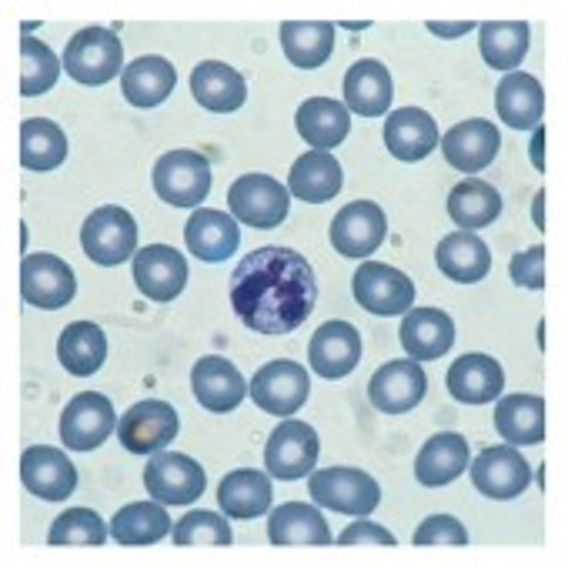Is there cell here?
<instances>
[{"label": "cell", "instance_id": "obj_1", "mask_svg": "<svg viewBox=\"0 0 568 568\" xmlns=\"http://www.w3.org/2000/svg\"><path fill=\"white\" fill-rule=\"evenodd\" d=\"M318 305L312 261L292 247H254L231 274V308L244 328L281 338L302 328Z\"/></svg>", "mask_w": 568, "mask_h": 568}, {"label": "cell", "instance_id": "obj_2", "mask_svg": "<svg viewBox=\"0 0 568 568\" xmlns=\"http://www.w3.org/2000/svg\"><path fill=\"white\" fill-rule=\"evenodd\" d=\"M64 71L84 88L111 84L124 74V44L108 28H84L64 48Z\"/></svg>", "mask_w": 568, "mask_h": 568}, {"label": "cell", "instance_id": "obj_3", "mask_svg": "<svg viewBox=\"0 0 568 568\" xmlns=\"http://www.w3.org/2000/svg\"><path fill=\"white\" fill-rule=\"evenodd\" d=\"M227 207L234 221L257 231H271L288 217L292 191L271 174H244L227 187Z\"/></svg>", "mask_w": 568, "mask_h": 568}, {"label": "cell", "instance_id": "obj_4", "mask_svg": "<svg viewBox=\"0 0 568 568\" xmlns=\"http://www.w3.org/2000/svg\"><path fill=\"white\" fill-rule=\"evenodd\" d=\"M308 392H312V378L305 365H295L288 358L261 365L247 388L251 402L274 418H292L308 402Z\"/></svg>", "mask_w": 568, "mask_h": 568}, {"label": "cell", "instance_id": "obj_5", "mask_svg": "<svg viewBox=\"0 0 568 568\" xmlns=\"http://www.w3.org/2000/svg\"><path fill=\"white\" fill-rule=\"evenodd\" d=\"M81 247L94 264L114 267L138 254V221L118 204H104L88 214L81 227Z\"/></svg>", "mask_w": 568, "mask_h": 568}, {"label": "cell", "instance_id": "obj_6", "mask_svg": "<svg viewBox=\"0 0 568 568\" xmlns=\"http://www.w3.org/2000/svg\"><path fill=\"white\" fill-rule=\"evenodd\" d=\"M352 292H355V302L378 318H395V315H405L415 308L412 277L392 264H382V261H365L355 271Z\"/></svg>", "mask_w": 568, "mask_h": 568}, {"label": "cell", "instance_id": "obj_7", "mask_svg": "<svg viewBox=\"0 0 568 568\" xmlns=\"http://www.w3.org/2000/svg\"><path fill=\"white\" fill-rule=\"evenodd\" d=\"M154 191L171 207H197L211 194V164L197 151H168L154 164Z\"/></svg>", "mask_w": 568, "mask_h": 568}, {"label": "cell", "instance_id": "obj_8", "mask_svg": "<svg viewBox=\"0 0 568 568\" xmlns=\"http://www.w3.org/2000/svg\"><path fill=\"white\" fill-rule=\"evenodd\" d=\"M318 465V432L308 422L284 418L264 445V471L281 481H298Z\"/></svg>", "mask_w": 568, "mask_h": 568}, {"label": "cell", "instance_id": "obj_9", "mask_svg": "<svg viewBox=\"0 0 568 568\" xmlns=\"http://www.w3.org/2000/svg\"><path fill=\"white\" fill-rule=\"evenodd\" d=\"M308 495L312 501L342 511V515H372L382 501V488L368 471L358 468H322L312 471L308 481Z\"/></svg>", "mask_w": 568, "mask_h": 568}, {"label": "cell", "instance_id": "obj_10", "mask_svg": "<svg viewBox=\"0 0 568 568\" xmlns=\"http://www.w3.org/2000/svg\"><path fill=\"white\" fill-rule=\"evenodd\" d=\"M21 295L28 305L58 312L74 302L78 281L64 257L58 254H28L21 261Z\"/></svg>", "mask_w": 568, "mask_h": 568}, {"label": "cell", "instance_id": "obj_11", "mask_svg": "<svg viewBox=\"0 0 568 568\" xmlns=\"http://www.w3.org/2000/svg\"><path fill=\"white\" fill-rule=\"evenodd\" d=\"M144 485L151 498H158L161 505H191L194 498L204 495L207 475L191 455L154 452L144 468Z\"/></svg>", "mask_w": 568, "mask_h": 568}, {"label": "cell", "instance_id": "obj_12", "mask_svg": "<svg viewBox=\"0 0 568 568\" xmlns=\"http://www.w3.org/2000/svg\"><path fill=\"white\" fill-rule=\"evenodd\" d=\"M178 428H181V418L174 405L148 398L124 412V418L118 422V438L131 455H154L178 438Z\"/></svg>", "mask_w": 568, "mask_h": 568}, {"label": "cell", "instance_id": "obj_13", "mask_svg": "<svg viewBox=\"0 0 568 568\" xmlns=\"http://www.w3.org/2000/svg\"><path fill=\"white\" fill-rule=\"evenodd\" d=\"M388 237V217L375 201H352L332 221V244L342 257H372Z\"/></svg>", "mask_w": 568, "mask_h": 568}, {"label": "cell", "instance_id": "obj_14", "mask_svg": "<svg viewBox=\"0 0 568 568\" xmlns=\"http://www.w3.org/2000/svg\"><path fill=\"white\" fill-rule=\"evenodd\" d=\"M114 428H118L114 405H111V398H104L98 392H81L61 412V442L71 452H94L98 445H104L111 438Z\"/></svg>", "mask_w": 568, "mask_h": 568}, {"label": "cell", "instance_id": "obj_15", "mask_svg": "<svg viewBox=\"0 0 568 568\" xmlns=\"http://www.w3.org/2000/svg\"><path fill=\"white\" fill-rule=\"evenodd\" d=\"M468 465H471V485L491 501L518 498L531 481V468H528L525 455L518 448H511V445L485 448Z\"/></svg>", "mask_w": 568, "mask_h": 568}, {"label": "cell", "instance_id": "obj_16", "mask_svg": "<svg viewBox=\"0 0 568 568\" xmlns=\"http://www.w3.org/2000/svg\"><path fill=\"white\" fill-rule=\"evenodd\" d=\"M134 284L151 302H174L187 284V257L171 244H148L134 254Z\"/></svg>", "mask_w": 568, "mask_h": 568}, {"label": "cell", "instance_id": "obj_17", "mask_svg": "<svg viewBox=\"0 0 568 568\" xmlns=\"http://www.w3.org/2000/svg\"><path fill=\"white\" fill-rule=\"evenodd\" d=\"M425 392H428V378L422 372V362H412V358L382 365L368 382V398L385 415H405L418 408Z\"/></svg>", "mask_w": 568, "mask_h": 568}, {"label": "cell", "instance_id": "obj_18", "mask_svg": "<svg viewBox=\"0 0 568 568\" xmlns=\"http://www.w3.org/2000/svg\"><path fill=\"white\" fill-rule=\"evenodd\" d=\"M308 362L318 378H348L362 362V335L348 322H325L308 345Z\"/></svg>", "mask_w": 568, "mask_h": 568}, {"label": "cell", "instance_id": "obj_19", "mask_svg": "<svg viewBox=\"0 0 568 568\" xmlns=\"http://www.w3.org/2000/svg\"><path fill=\"white\" fill-rule=\"evenodd\" d=\"M21 481L34 498L44 501H64L78 488V468L61 448L48 445H31L21 455Z\"/></svg>", "mask_w": 568, "mask_h": 568}, {"label": "cell", "instance_id": "obj_20", "mask_svg": "<svg viewBox=\"0 0 568 568\" xmlns=\"http://www.w3.org/2000/svg\"><path fill=\"white\" fill-rule=\"evenodd\" d=\"M438 144H442L445 161H448L455 171H462V174H478V171H485V168L498 158L501 138H498V124H491V121H485V118H475V121L455 124Z\"/></svg>", "mask_w": 568, "mask_h": 568}, {"label": "cell", "instance_id": "obj_21", "mask_svg": "<svg viewBox=\"0 0 568 568\" xmlns=\"http://www.w3.org/2000/svg\"><path fill=\"white\" fill-rule=\"evenodd\" d=\"M191 392H194L201 408H207L214 415H227L244 402L247 382L227 358L207 355L191 372Z\"/></svg>", "mask_w": 568, "mask_h": 568}, {"label": "cell", "instance_id": "obj_22", "mask_svg": "<svg viewBox=\"0 0 568 568\" xmlns=\"http://www.w3.org/2000/svg\"><path fill=\"white\" fill-rule=\"evenodd\" d=\"M438 141H442L438 124L422 108H398L385 121V144H388L392 158H398L405 164L425 161L438 148Z\"/></svg>", "mask_w": 568, "mask_h": 568}, {"label": "cell", "instance_id": "obj_23", "mask_svg": "<svg viewBox=\"0 0 568 568\" xmlns=\"http://www.w3.org/2000/svg\"><path fill=\"white\" fill-rule=\"evenodd\" d=\"M468 462H471L468 442L458 432H438L422 445L415 458V478L425 488H442L462 478L468 471Z\"/></svg>", "mask_w": 568, "mask_h": 568}, {"label": "cell", "instance_id": "obj_24", "mask_svg": "<svg viewBox=\"0 0 568 568\" xmlns=\"http://www.w3.org/2000/svg\"><path fill=\"white\" fill-rule=\"evenodd\" d=\"M184 244L194 257L201 261H227L237 244H241V227L231 214L224 211H211V207H197L187 224H184Z\"/></svg>", "mask_w": 568, "mask_h": 568}, {"label": "cell", "instance_id": "obj_25", "mask_svg": "<svg viewBox=\"0 0 568 568\" xmlns=\"http://www.w3.org/2000/svg\"><path fill=\"white\" fill-rule=\"evenodd\" d=\"M398 338L412 362H435L455 345V322L448 318V312L438 308H412L405 312Z\"/></svg>", "mask_w": 568, "mask_h": 568}, {"label": "cell", "instance_id": "obj_26", "mask_svg": "<svg viewBox=\"0 0 568 568\" xmlns=\"http://www.w3.org/2000/svg\"><path fill=\"white\" fill-rule=\"evenodd\" d=\"M448 392L462 405H488L505 388V372L491 355H462L448 368Z\"/></svg>", "mask_w": 568, "mask_h": 568}, {"label": "cell", "instance_id": "obj_27", "mask_svg": "<svg viewBox=\"0 0 568 568\" xmlns=\"http://www.w3.org/2000/svg\"><path fill=\"white\" fill-rule=\"evenodd\" d=\"M395 98V84H392V71L382 61H358L352 64V71L345 74V108L362 114V118H382L392 108Z\"/></svg>", "mask_w": 568, "mask_h": 568}, {"label": "cell", "instance_id": "obj_28", "mask_svg": "<svg viewBox=\"0 0 568 568\" xmlns=\"http://www.w3.org/2000/svg\"><path fill=\"white\" fill-rule=\"evenodd\" d=\"M298 134L312 151L338 148L352 131V111L335 98H308L295 114Z\"/></svg>", "mask_w": 568, "mask_h": 568}, {"label": "cell", "instance_id": "obj_29", "mask_svg": "<svg viewBox=\"0 0 568 568\" xmlns=\"http://www.w3.org/2000/svg\"><path fill=\"white\" fill-rule=\"evenodd\" d=\"M342 184H345V171H342V164H338V158L332 151L302 154L292 164V174H288V191L298 201H308V204H325V201L338 197Z\"/></svg>", "mask_w": 568, "mask_h": 568}, {"label": "cell", "instance_id": "obj_30", "mask_svg": "<svg viewBox=\"0 0 568 568\" xmlns=\"http://www.w3.org/2000/svg\"><path fill=\"white\" fill-rule=\"evenodd\" d=\"M267 538L271 545H332L335 541L325 515L305 501H284L281 508H274L267 518Z\"/></svg>", "mask_w": 568, "mask_h": 568}, {"label": "cell", "instance_id": "obj_31", "mask_svg": "<svg viewBox=\"0 0 568 568\" xmlns=\"http://www.w3.org/2000/svg\"><path fill=\"white\" fill-rule=\"evenodd\" d=\"M191 94H194V101H197L204 111L231 114V111H237V108L244 104L247 84H244V78H241L231 64L201 61V64L191 71Z\"/></svg>", "mask_w": 568, "mask_h": 568}, {"label": "cell", "instance_id": "obj_32", "mask_svg": "<svg viewBox=\"0 0 568 568\" xmlns=\"http://www.w3.org/2000/svg\"><path fill=\"white\" fill-rule=\"evenodd\" d=\"M495 108H498L501 124H508L515 131H528V128H538V121H541L545 91H541L538 78H531L525 71H511L498 81Z\"/></svg>", "mask_w": 568, "mask_h": 568}, {"label": "cell", "instance_id": "obj_33", "mask_svg": "<svg viewBox=\"0 0 568 568\" xmlns=\"http://www.w3.org/2000/svg\"><path fill=\"white\" fill-rule=\"evenodd\" d=\"M438 271L458 284H478L491 271V251L475 231H455L438 241Z\"/></svg>", "mask_w": 568, "mask_h": 568}, {"label": "cell", "instance_id": "obj_34", "mask_svg": "<svg viewBox=\"0 0 568 568\" xmlns=\"http://www.w3.org/2000/svg\"><path fill=\"white\" fill-rule=\"evenodd\" d=\"M178 84V71L168 58H158V54H148V58H138L124 68L121 74V91L124 98L134 104V108H158L171 98Z\"/></svg>", "mask_w": 568, "mask_h": 568}, {"label": "cell", "instance_id": "obj_35", "mask_svg": "<svg viewBox=\"0 0 568 568\" xmlns=\"http://www.w3.org/2000/svg\"><path fill=\"white\" fill-rule=\"evenodd\" d=\"M495 428L505 445H541L545 442V402L538 395H505L495 408Z\"/></svg>", "mask_w": 568, "mask_h": 568}, {"label": "cell", "instance_id": "obj_36", "mask_svg": "<svg viewBox=\"0 0 568 568\" xmlns=\"http://www.w3.org/2000/svg\"><path fill=\"white\" fill-rule=\"evenodd\" d=\"M281 51L295 68L315 71L335 51V24L332 21H284L281 24Z\"/></svg>", "mask_w": 568, "mask_h": 568}, {"label": "cell", "instance_id": "obj_37", "mask_svg": "<svg viewBox=\"0 0 568 568\" xmlns=\"http://www.w3.org/2000/svg\"><path fill=\"white\" fill-rule=\"evenodd\" d=\"M58 362L74 378H91L108 362V338L94 322H74L58 338Z\"/></svg>", "mask_w": 568, "mask_h": 568}, {"label": "cell", "instance_id": "obj_38", "mask_svg": "<svg viewBox=\"0 0 568 568\" xmlns=\"http://www.w3.org/2000/svg\"><path fill=\"white\" fill-rule=\"evenodd\" d=\"M271 481L264 471L254 468H237L217 485V505L227 518H257L271 508Z\"/></svg>", "mask_w": 568, "mask_h": 568}, {"label": "cell", "instance_id": "obj_39", "mask_svg": "<svg viewBox=\"0 0 568 568\" xmlns=\"http://www.w3.org/2000/svg\"><path fill=\"white\" fill-rule=\"evenodd\" d=\"M528 24L525 21H485L478 28V51H481V61L491 68V71H518V64L525 61L528 54Z\"/></svg>", "mask_w": 568, "mask_h": 568}, {"label": "cell", "instance_id": "obj_40", "mask_svg": "<svg viewBox=\"0 0 568 568\" xmlns=\"http://www.w3.org/2000/svg\"><path fill=\"white\" fill-rule=\"evenodd\" d=\"M501 214V194L488 181H458L448 194V217L462 231H481Z\"/></svg>", "mask_w": 568, "mask_h": 568}, {"label": "cell", "instance_id": "obj_41", "mask_svg": "<svg viewBox=\"0 0 568 568\" xmlns=\"http://www.w3.org/2000/svg\"><path fill=\"white\" fill-rule=\"evenodd\" d=\"M164 535H171V518L161 501H134L111 518V538L118 545H154Z\"/></svg>", "mask_w": 568, "mask_h": 568}, {"label": "cell", "instance_id": "obj_42", "mask_svg": "<svg viewBox=\"0 0 568 568\" xmlns=\"http://www.w3.org/2000/svg\"><path fill=\"white\" fill-rule=\"evenodd\" d=\"M68 161V138L48 118H31L21 124V164L28 171H54Z\"/></svg>", "mask_w": 568, "mask_h": 568}, {"label": "cell", "instance_id": "obj_43", "mask_svg": "<svg viewBox=\"0 0 568 568\" xmlns=\"http://www.w3.org/2000/svg\"><path fill=\"white\" fill-rule=\"evenodd\" d=\"M21 98H38L44 91H51L61 78V61L58 54L34 41V38H24L21 41Z\"/></svg>", "mask_w": 568, "mask_h": 568}, {"label": "cell", "instance_id": "obj_44", "mask_svg": "<svg viewBox=\"0 0 568 568\" xmlns=\"http://www.w3.org/2000/svg\"><path fill=\"white\" fill-rule=\"evenodd\" d=\"M108 525L94 508H71L64 515L54 518L48 541L51 545H104L108 538Z\"/></svg>", "mask_w": 568, "mask_h": 568}, {"label": "cell", "instance_id": "obj_45", "mask_svg": "<svg viewBox=\"0 0 568 568\" xmlns=\"http://www.w3.org/2000/svg\"><path fill=\"white\" fill-rule=\"evenodd\" d=\"M178 545H231L234 531L224 515L217 511H187L174 528H171Z\"/></svg>", "mask_w": 568, "mask_h": 568}, {"label": "cell", "instance_id": "obj_46", "mask_svg": "<svg viewBox=\"0 0 568 568\" xmlns=\"http://www.w3.org/2000/svg\"><path fill=\"white\" fill-rule=\"evenodd\" d=\"M508 274L518 288H528V292H541L545 288V247L535 244L528 251H518L508 264Z\"/></svg>", "mask_w": 568, "mask_h": 568}, {"label": "cell", "instance_id": "obj_47", "mask_svg": "<svg viewBox=\"0 0 568 568\" xmlns=\"http://www.w3.org/2000/svg\"><path fill=\"white\" fill-rule=\"evenodd\" d=\"M415 545H468V531L452 515H432L418 525Z\"/></svg>", "mask_w": 568, "mask_h": 568}, {"label": "cell", "instance_id": "obj_48", "mask_svg": "<svg viewBox=\"0 0 568 568\" xmlns=\"http://www.w3.org/2000/svg\"><path fill=\"white\" fill-rule=\"evenodd\" d=\"M338 541H342V545H395V535H392L388 528L375 525V521L358 518L355 525H348V528L338 535Z\"/></svg>", "mask_w": 568, "mask_h": 568}, {"label": "cell", "instance_id": "obj_49", "mask_svg": "<svg viewBox=\"0 0 568 568\" xmlns=\"http://www.w3.org/2000/svg\"><path fill=\"white\" fill-rule=\"evenodd\" d=\"M471 28H475V21H458V24H438V21H432V24H428V31L438 34V38H445V41L462 38V34H468Z\"/></svg>", "mask_w": 568, "mask_h": 568}, {"label": "cell", "instance_id": "obj_50", "mask_svg": "<svg viewBox=\"0 0 568 568\" xmlns=\"http://www.w3.org/2000/svg\"><path fill=\"white\" fill-rule=\"evenodd\" d=\"M531 161H535V168H545V158H541V131H535V141H531Z\"/></svg>", "mask_w": 568, "mask_h": 568}, {"label": "cell", "instance_id": "obj_51", "mask_svg": "<svg viewBox=\"0 0 568 568\" xmlns=\"http://www.w3.org/2000/svg\"><path fill=\"white\" fill-rule=\"evenodd\" d=\"M541 201H545V194L538 191V194H535V224H541Z\"/></svg>", "mask_w": 568, "mask_h": 568}]
</instances>
